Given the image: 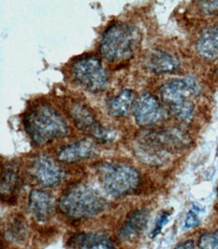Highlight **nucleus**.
Instances as JSON below:
<instances>
[{
  "instance_id": "17",
  "label": "nucleus",
  "mask_w": 218,
  "mask_h": 249,
  "mask_svg": "<svg viewBox=\"0 0 218 249\" xmlns=\"http://www.w3.org/2000/svg\"><path fill=\"white\" fill-rule=\"evenodd\" d=\"M196 51L204 59L218 58V26L208 27L200 34L196 43Z\"/></svg>"
},
{
  "instance_id": "5",
  "label": "nucleus",
  "mask_w": 218,
  "mask_h": 249,
  "mask_svg": "<svg viewBox=\"0 0 218 249\" xmlns=\"http://www.w3.org/2000/svg\"><path fill=\"white\" fill-rule=\"evenodd\" d=\"M141 41L140 32L125 22H115L104 32L100 53L105 60L121 63L130 60Z\"/></svg>"
},
{
  "instance_id": "2",
  "label": "nucleus",
  "mask_w": 218,
  "mask_h": 249,
  "mask_svg": "<svg viewBox=\"0 0 218 249\" xmlns=\"http://www.w3.org/2000/svg\"><path fill=\"white\" fill-rule=\"evenodd\" d=\"M190 144L189 136L179 129L145 131L138 138L137 155L141 161L161 165L166 162L174 150Z\"/></svg>"
},
{
  "instance_id": "11",
  "label": "nucleus",
  "mask_w": 218,
  "mask_h": 249,
  "mask_svg": "<svg viewBox=\"0 0 218 249\" xmlns=\"http://www.w3.org/2000/svg\"><path fill=\"white\" fill-rule=\"evenodd\" d=\"M29 209L39 222H47L56 210V200L44 190H32L29 196Z\"/></svg>"
},
{
  "instance_id": "14",
  "label": "nucleus",
  "mask_w": 218,
  "mask_h": 249,
  "mask_svg": "<svg viewBox=\"0 0 218 249\" xmlns=\"http://www.w3.org/2000/svg\"><path fill=\"white\" fill-rule=\"evenodd\" d=\"M150 212L141 208L132 212L119 231V238L122 241H129L140 235L147 227Z\"/></svg>"
},
{
  "instance_id": "21",
  "label": "nucleus",
  "mask_w": 218,
  "mask_h": 249,
  "mask_svg": "<svg viewBox=\"0 0 218 249\" xmlns=\"http://www.w3.org/2000/svg\"><path fill=\"white\" fill-rule=\"evenodd\" d=\"M196 209H191L187 216H186V219H185V224H184V227L186 229H189V228H194V227H197L200 223V220L198 218V215L196 213Z\"/></svg>"
},
{
  "instance_id": "15",
  "label": "nucleus",
  "mask_w": 218,
  "mask_h": 249,
  "mask_svg": "<svg viewBox=\"0 0 218 249\" xmlns=\"http://www.w3.org/2000/svg\"><path fill=\"white\" fill-rule=\"evenodd\" d=\"M146 66L155 74H171L180 69V61L173 54L160 50L152 51L146 60Z\"/></svg>"
},
{
  "instance_id": "4",
  "label": "nucleus",
  "mask_w": 218,
  "mask_h": 249,
  "mask_svg": "<svg viewBox=\"0 0 218 249\" xmlns=\"http://www.w3.org/2000/svg\"><path fill=\"white\" fill-rule=\"evenodd\" d=\"M199 93L200 86L193 77L170 80L159 89L161 101L176 119L183 122L192 118L195 109L192 99Z\"/></svg>"
},
{
  "instance_id": "18",
  "label": "nucleus",
  "mask_w": 218,
  "mask_h": 249,
  "mask_svg": "<svg viewBox=\"0 0 218 249\" xmlns=\"http://www.w3.org/2000/svg\"><path fill=\"white\" fill-rule=\"evenodd\" d=\"M19 187V177L11 170L2 173L1 176V198L2 200L13 199V195L17 193Z\"/></svg>"
},
{
  "instance_id": "22",
  "label": "nucleus",
  "mask_w": 218,
  "mask_h": 249,
  "mask_svg": "<svg viewBox=\"0 0 218 249\" xmlns=\"http://www.w3.org/2000/svg\"><path fill=\"white\" fill-rule=\"evenodd\" d=\"M199 4L206 15H218V1H202Z\"/></svg>"
},
{
  "instance_id": "25",
  "label": "nucleus",
  "mask_w": 218,
  "mask_h": 249,
  "mask_svg": "<svg viewBox=\"0 0 218 249\" xmlns=\"http://www.w3.org/2000/svg\"><path fill=\"white\" fill-rule=\"evenodd\" d=\"M217 73H218V69H217Z\"/></svg>"
},
{
  "instance_id": "8",
  "label": "nucleus",
  "mask_w": 218,
  "mask_h": 249,
  "mask_svg": "<svg viewBox=\"0 0 218 249\" xmlns=\"http://www.w3.org/2000/svg\"><path fill=\"white\" fill-rule=\"evenodd\" d=\"M69 114L79 130L90 134L97 141L109 142L115 138V133L103 127L92 113L91 109L86 105L79 102H72L69 108Z\"/></svg>"
},
{
  "instance_id": "13",
  "label": "nucleus",
  "mask_w": 218,
  "mask_h": 249,
  "mask_svg": "<svg viewBox=\"0 0 218 249\" xmlns=\"http://www.w3.org/2000/svg\"><path fill=\"white\" fill-rule=\"evenodd\" d=\"M99 154L97 145L90 140H81L63 146L59 153V160L74 163L93 159Z\"/></svg>"
},
{
  "instance_id": "19",
  "label": "nucleus",
  "mask_w": 218,
  "mask_h": 249,
  "mask_svg": "<svg viewBox=\"0 0 218 249\" xmlns=\"http://www.w3.org/2000/svg\"><path fill=\"white\" fill-rule=\"evenodd\" d=\"M198 245L200 249H218V230L202 234Z\"/></svg>"
},
{
  "instance_id": "24",
  "label": "nucleus",
  "mask_w": 218,
  "mask_h": 249,
  "mask_svg": "<svg viewBox=\"0 0 218 249\" xmlns=\"http://www.w3.org/2000/svg\"><path fill=\"white\" fill-rule=\"evenodd\" d=\"M217 196H218V188H217Z\"/></svg>"
},
{
  "instance_id": "20",
  "label": "nucleus",
  "mask_w": 218,
  "mask_h": 249,
  "mask_svg": "<svg viewBox=\"0 0 218 249\" xmlns=\"http://www.w3.org/2000/svg\"><path fill=\"white\" fill-rule=\"evenodd\" d=\"M169 216H170V213L167 212V211L162 212V213L159 215V217L157 218L156 223H155V227H154V229H153V231H152V234H151V237H152V238H154L155 236H157V235L161 232L163 226H164V225L168 222Z\"/></svg>"
},
{
  "instance_id": "10",
  "label": "nucleus",
  "mask_w": 218,
  "mask_h": 249,
  "mask_svg": "<svg viewBox=\"0 0 218 249\" xmlns=\"http://www.w3.org/2000/svg\"><path fill=\"white\" fill-rule=\"evenodd\" d=\"M30 171L35 181L46 188L58 186L65 178V173L61 165L46 155L35 157L31 163Z\"/></svg>"
},
{
  "instance_id": "3",
  "label": "nucleus",
  "mask_w": 218,
  "mask_h": 249,
  "mask_svg": "<svg viewBox=\"0 0 218 249\" xmlns=\"http://www.w3.org/2000/svg\"><path fill=\"white\" fill-rule=\"evenodd\" d=\"M58 207L64 216L79 220L104 213L109 204L96 189L78 183L69 187L62 193Z\"/></svg>"
},
{
  "instance_id": "1",
  "label": "nucleus",
  "mask_w": 218,
  "mask_h": 249,
  "mask_svg": "<svg viewBox=\"0 0 218 249\" xmlns=\"http://www.w3.org/2000/svg\"><path fill=\"white\" fill-rule=\"evenodd\" d=\"M23 126L31 142L36 145L47 144L69 133L63 117L46 103L32 105L24 114Z\"/></svg>"
},
{
  "instance_id": "9",
  "label": "nucleus",
  "mask_w": 218,
  "mask_h": 249,
  "mask_svg": "<svg viewBox=\"0 0 218 249\" xmlns=\"http://www.w3.org/2000/svg\"><path fill=\"white\" fill-rule=\"evenodd\" d=\"M134 116L141 127L154 126L164 121L167 116L166 109L156 96L148 92L141 94L134 105Z\"/></svg>"
},
{
  "instance_id": "6",
  "label": "nucleus",
  "mask_w": 218,
  "mask_h": 249,
  "mask_svg": "<svg viewBox=\"0 0 218 249\" xmlns=\"http://www.w3.org/2000/svg\"><path fill=\"white\" fill-rule=\"evenodd\" d=\"M103 189L114 198H123L137 191L141 183L140 173L129 164L103 162L97 168Z\"/></svg>"
},
{
  "instance_id": "23",
  "label": "nucleus",
  "mask_w": 218,
  "mask_h": 249,
  "mask_svg": "<svg viewBox=\"0 0 218 249\" xmlns=\"http://www.w3.org/2000/svg\"><path fill=\"white\" fill-rule=\"evenodd\" d=\"M174 249H196L195 243L193 240H187L183 243H180L178 246H176Z\"/></svg>"
},
{
  "instance_id": "12",
  "label": "nucleus",
  "mask_w": 218,
  "mask_h": 249,
  "mask_svg": "<svg viewBox=\"0 0 218 249\" xmlns=\"http://www.w3.org/2000/svg\"><path fill=\"white\" fill-rule=\"evenodd\" d=\"M70 249H115L113 241L102 232H78L66 242Z\"/></svg>"
},
{
  "instance_id": "7",
  "label": "nucleus",
  "mask_w": 218,
  "mask_h": 249,
  "mask_svg": "<svg viewBox=\"0 0 218 249\" xmlns=\"http://www.w3.org/2000/svg\"><path fill=\"white\" fill-rule=\"evenodd\" d=\"M74 81L78 86L92 93H101L108 88L109 75L102 62L94 57L76 61L72 66Z\"/></svg>"
},
{
  "instance_id": "16",
  "label": "nucleus",
  "mask_w": 218,
  "mask_h": 249,
  "mask_svg": "<svg viewBox=\"0 0 218 249\" xmlns=\"http://www.w3.org/2000/svg\"><path fill=\"white\" fill-rule=\"evenodd\" d=\"M135 102V93L130 89H124L108 100V112L114 117H125L134 108Z\"/></svg>"
}]
</instances>
